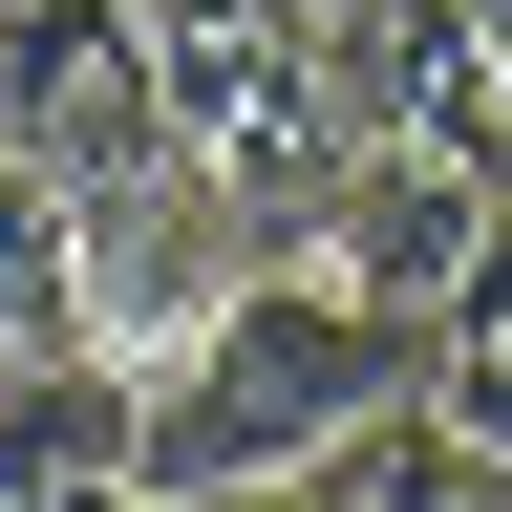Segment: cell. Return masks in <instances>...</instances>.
Segmentation results:
<instances>
[{
    "mask_svg": "<svg viewBox=\"0 0 512 512\" xmlns=\"http://www.w3.org/2000/svg\"><path fill=\"white\" fill-rule=\"evenodd\" d=\"M384 406H427V320H384L342 256H256V278L150 363V491H256V470H320L363 448Z\"/></svg>",
    "mask_w": 512,
    "mask_h": 512,
    "instance_id": "6da1fadb",
    "label": "cell"
},
{
    "mask_svg": "<svg viewBox=\"0 0 512 512\" xmlns=\"http://www.w3.org/2000/svg\"><path fill=\"white\" fill-rule=\"evenodd\" d=\"M0 150L64 171V192L192 150V128H171V64H150V0H0Z\"/></svg>",
    "mask_w": 512,
    "mask_h": 512,
    "instance_id": "7a4b0ae2",
    "label": "cell"
},
{
    "mask_svg": "<svg viewBox=\"0 0 512 512\" xmlns=\"http://www.w3.org/2000/svg\"><path fill=\"white\" fill-rule=\"evenodd\" d=\"M491 235H512V171H491V150H448V128H363V171L320 192V256H342L384 320H448Z\"/></svg>",
    "mask_w": 512,
    "mask_h": 512,
    "instance_id": "3957f363",
    "label": "cell"
},
{
    "mask_svg": "<svg viewBox=\"0 0 512 512\" xmlns=\"http://www.w3.org/2000/svg\"><path fill=\"white\" fill-rule=\"evenodd\" d=\"M235 278H256V214H235L192 150H150V171H107V192H86V342L171 363V342H192Z\"/></svg>",
    "mask_w": 512,
    "mask_h": 512,
    "instance_id": "277c9868",
    "label": "cell"
},
{
    "mask_svg": "<svg viewBox=\"0 0 512 512\" xmlns=\"http://www.w3.org/2000/svg\"><path fill=\"white\" fill-rule=\"evenodd\" d=\"M43 342H86V192L0 150V363H43Z\"/></svg>",
    "mask_w": 512,
    "mask_h": 512,
    "instance_id": "5b68a950",
    "label": "cell"
},
{
    "mask_svg": "<svg viewBox=\"0 0 512 512\" xmlns=\"http://www.w3.org/2000/svg\"><path fill=\"white\" fill-rule=\"evenodd\" d=\"M427 427H470V448H512V235L470 256V299L427 320Z\"/></svg>",
    "mask_w": 512,
    "mask_h": 512,
    "instance_id": "8992f818",
    "label": "cell"
},
{
    "mask_svg": "<svg viewBox=\"0 0 512 512\" xmlns=\"http://www.w3.org/2000/svg\"><path fill=\"white\" fill-rule=\"evenodd\" d=\"M342 470H363V512H512V448L427 427V406H384V427L342 448Z\"/></svg>",
    "mask_w": 512,
    "mask_h": 512,
    "instance_id": "52a82bcc",
    "label": "cell"
},
{
    "mask_svg": "<svg viewBox=\"0 0 512 512\" xmlns=\"http://www.w3.org/2000/svg\"><path fill=\"white\" fill-rule=\"evenodd\" d=\"M192 512H363V470L320 448V470H256V491H192Z\"/></svg>",
    "mask_w": 512,
    "mask_h": 512,
    "instance_id": "ba28073f",
    "label": "cell"
},
{
    "mask_svg": "<svg viewBox=\"0 0 512 512\" xmlns=\"http://www.w3.org/2000/svg\"><path fill=\"white\" fill-rule=\"evenodd\" d=\"M0 512H171V491H22V470H0Z\"/></svg>",
    "mask_w": 512,
    "mask_h": 512,
    "instance_id": "9c48e42d",
    "label": "cell"
},
{
    "mask_svg": "<svg viewBox=\"0 0 512 512\" xmlns=\"http://www.w3.org/2000/svg\"><path fill=\"white\" fill-rule=\"evenodd\" d=\"M491 22H512V0H491Z\"/></svg>",
    "mask_w": 512,
    "mask_h": 512,
    "instance_id": "30bf717a",
    "label": "cell"
}]
</instances>
